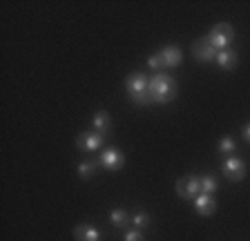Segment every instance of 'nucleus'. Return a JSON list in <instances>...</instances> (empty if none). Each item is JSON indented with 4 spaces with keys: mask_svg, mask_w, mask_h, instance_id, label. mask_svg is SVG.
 I'll return each mask as SVG.
<instances>
[{
    "mask_svg": "<svg viewBox=\"0 0 250 241\" xmlns=\"http://www.w3.org/2000/svg\"><path fill=\"white\" fill-rule=\"evenodd\" d=\"M159 58H161L163 67H179L183 60V54L179 47H174V45H167V47H163L161 52H159Z\"/></svg>",
    "mask_w": 250,
    "mask_h": 241,
    "instance_id": "obj_11",
    "label": "nucleus"
},
{
    "mask_svg": "<svg viewBox=\"0 0 250 241\" xmlns=\"http://www.w3.org/2000/svg\"><path fill=\"white\" fill-rule=\"evenodd\" d=\"M217 65L221 69H234L239 65V56H237L232 49H224V52L217 54Z\"/></svg>",
    "mask_w": 250,
    "mask_h": 241,
    "instance_id": "obj_13",
    "label": "nucleus"
},
{
    "mask_svg": "<svg viewBox=\"0 0 250 241\" xmlns=\"http://www.w3.org/2000/svg\"><path fill=\"white\" fill-rule=\"evenodd\" d=\"M201 179V192H206V194H214L217 192V181H214V177H210V174H203V177H199Z\"/></svg>",
    "mask_w": 250,
    "mask_h": 241,
    "instance_id": "obj_17",
    "label": "nucleus"
},
{
    "mask_svg": "<svg viewBox=\"0 0 250 241\" xmlns=\"http://www.w3.org/2000/svg\"><path fill=\"white\" fill-rule=\"evenodd\" d=\"M206 40H208L217 52L230 49V45H232V40H234V27L230 25V22H219V25H214L212 29H210Z\"/></svg>",
    "mask_w": 250,
    "mask_h": 241,
    "instance_id": "obj_3",
    "label": "nucleus"
},
{
    "mask_svg": "<svg viewBox=\"0 0 250 241\" xmlns=\"http://www.w3.org/2000/svg\"><path fill=\"white\" fill-rule=\"evenodd\" d=\"M217 54L219 52L206 40V36L192 42V56L197 58L199 63H212V60H217Z\"/></svg>",
    "mask_w": 250,
    "mask_h": 241,
    "instance_id": "obj_7",
    "label": "nucleus"
},
{
    "mask_svg": "<svg viewBox=\"0 0 250 241\" xmlns=\"http://www.w3.org/2000/svg\"><path fill=\"white\" fill-rule=\"evenodd\" d=\"M221 170H224V177L228 181H232V183H237V181H241L246 177V163L239 157H228L224 161V165H221Z\"/></svg>",
    "mask_w": 250,
    "mask_h": 241,
    "instance_id": "obj_6",
    "label": "nucleus"
},
{
    "mask_svg": "<svg viewBox=\"0 0 250 241\" xmlns=\"http://www.w3.org/2000/svg\"><path fill=\"white\" fill-rule=\"evenodd\" d=\"M234 147H237V143H234V139L224 137V139H221V141H219V145H217V152H219V154H224V157H230V154L234 152Z\"/></svg>",
    "mask_w": 250,
    "mask_h": 241,
    "instance_id": "obj_16",
    "label": "nucleus"
},
{
    "mask_svg": "<svg viewBox=\"0 0 250 241\" xmlns=\"http://www.w3.org/2000/svg\"><path fill=\"white\" fill-rule=\"evenodd\" d=\"M241 134H244V139H246V141L250 143V123H248V125L244 127V130H241Z\"/></svg>",
    "mask_w": 250,
    "mask_h": 241,
    "instance_id": "obj_21",
    "label": "nucleus"
},
{
    "mask_svg": "<svg viewBox=\"0 0 250 241\" xmlns=\"http://www.w3.org/2000/svg\"><path fill=\"white\" fill-rule=\"evenodd\" d=\"M123 241H146V237H143V232H141V230H136V228H130V230H125Z\"/></svg>",
    "mask_w": 250,
    "mask_h": 241,
    "instance_id": "obj_19",
    "label": "nucleus"
},
{
    "mask_svg": "<svg viewBox=\"0 0 250 241\" xmlns=\"http://www.w3.org/2000/svg\"><path fill=\"white\" fill-rule=\"evenodd\" d=\"M147 67L154 69L156 74L161 72V69H163V63H161V58H159V54H152V56L147 58Z\"/></svg>",
    "mask_w": 250,
    "mask_h": 241,
    "instance_id": "obj_20",
    "label": "nucleus"
},
{
    "mask_svg": "<svg viewBox=\"0 0 250 241\" xmlns=\"http://www.w3.org/2000/svg\"><path fill=\"white\" fill-rule=\"evenodd\" d=\"M109 223L114 228H125L127 223H132V217H127V212L123 208H114L109 212Z\"/></svg>",
    "mask_w": 250,
    "mask_h": 241,
    "instance_id": "obj_14",
    "label": "nucleus"
},
{
    "mask_svg": "<svg viewBox=\"0 0 250 241\" xmlns=\"http://www.w3.org/2000/svg\"><path fill=\"white\" fill-rule=\"evenodd\" d=\"M192 203H194L197 215H201V217H210V215H214V212H217V201H214L212 194L201 192L197 199L192 201Z\"/></svg>",
    "mask_w": 250,
    "mask_h": 241,
    "instance_id": "obj_9",
    "label": "nucleus"
},
{
    "mask_svg": "<svg viewBox=\"0 0 250 241\" xmlns=\"http://www.w3.org/2000/svg\"><path fill=\"white\" fill-rule=\"evenodd\" d=\"M147 89H150L152 103L166 105L177 99V80H174V76H170V74H166V72L154 74L150 79V87Z\"/></svg>",
    "mask_w": 250,
    "mask_h": 241,
    "instance_id": "obj_1",
    "label": "nucleus"
},
{
    "mask_svg": "<svg viewBox=\"0 0 250 241\" xmlns=\"http://www.w3.org/2000/svg\"><path fill=\"white\" fill-rule=\"evenodd\" d=\"M150 215H146V212H136V215H132V225H134L136 230H143V228H147L150 225Z\"/></svg>",
    "mask_w": 250,
    "mask_h": 241,
    "instance_id": "obj_18",
    "label": "nucleus"
},
{
    "mask_svg": "<svg viewBox=\"0 0 250 241\" xmlns=\"http://www.w3.org/2000/svg\"><path fill=\"white\" fill-rule=\"evenodd\" d=\"M177 194L186 201H194L199 194H201V179L194 177V174L181 177L177 181Z\"/></svg>",
    "mask_w": 250,
    "mask_h": 241,
    "instance_id": "obj_4",
    "label": "nucleus"
},
{
    "mask_svg": "<svg viewBox=\"0 0 250 241\" xmlns=\"http://www.w3.org/2000/svg\"><path fill=\"white\" fill-rule=\"evenodd\" d=\"M74 239L76 241H101L103 235L96 225H89V223H78L74 228Z\"/></svg>",
    "mask_w": 250,
    "mask_h": 241,
    "instance_id": "obj_10",
    "label": "nucleus"
},
{
    "mask_svg": "<svg viewBox=\"0 0 250 241\" xmlns=\"http://www.w3.org/2000/svg\"><path fill=\"white\" fill-rule=\"evenodd\" d=\"M92 127H94V132H99V134L109 132V127H112V116H109V112H105V110L96 112V114L92 116Z\"/></svg>",
    "mask_w": 250,
    "mask_h": 241,
    "instance_id": "obj_12",
    "label": "nucleus"
},
{
    "mask_svg": "<svg viewBox=\"0 0 250 241\" xmlns=\"http://www.w3.org/2000/svg\"><path fill=\"white\" fill-rule=\"evenodd\" d=\"M76 145L83 152H99L103 147V134H99V132H81L76 139Z\"/></svg>",
    "mask_w": 250,
    "mask_h": 241,
    "instance_id": "obj_8",
    "label": "nucleus"
},
{
    "mask_svg": "<svg viewBox=\"0 0 250 241\" xmlns=\"http://www.w3.org/2000/svg\"><path fill=\"white\" fill-rule=\"evenodd\" d=\"M99 163L105 170H109V172H119V170L125 165V157L119 147H105L99 157Z\"/></svg>",
    "mask_w": 250,
    "mask_h": 241,
    "instance_id": "obj_5",
    "label": "nucleus"
},
{
    "mask_svg": "<svg viewBox=\"0 0 250 241\" xmlns=\"http://www.w3.org/2000/svg\"><path fill=\"white\" fill-rule=\"evenodd\" d=\"M94 174H96V163L94 161H81L78 163V177L83 179V181L92 179Z\"/></svg>",
    "mask_w": 250,
    "mask_h": 241,
    "instance_id": "obj_15",
    "label": "nucleus"
},
{
    "mask_svg": "<svg viewBox=\"0 0 250 241\" xmlns=\"http://www.w3.org/2000/svg\"><path fill=\"white\" fill-rule=\"evenodd\" d=\"M147 87H150V79L141 72H134L125 79V89H127V94H130L134 105H152L150 89Z\"/></svg>",
    "mask_w": 250,
    "mask_h": 241,
    "instance_id": "obj_2",
    "label": "nucleus"
}]
</instances>
